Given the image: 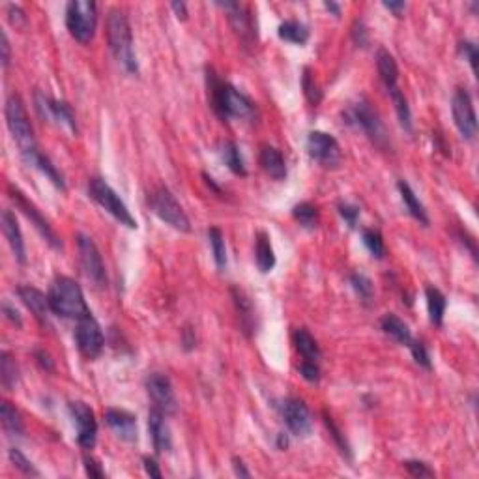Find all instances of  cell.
Returning a JSON list of instances; mask_svg holds the SVG:
<instances>
[{
    "label": "cell",
    "instance_id": "cell-30",
    "mask_svg": "<svg viewBox=\"0 0 479 479\" xmlns=\"http://www.w3.org/2000/svg\"><path fill=\"white\" fill-rule=\"evenodd\" d=\"M425 298H427V311H429L431 322L435 326H442L444 315H446V307H448V300L436 287H427L425 289Z\"/></svg>",
    "mask_w": 479,
    "mask_h": 479
},
{
    "label": "cell",
    "instance_id": "cell-7",
    "mask_svg": "<svg viewBox=\"0 0 479 479\" xmlns=\"http://www.w3.org/2000/svg\"><path fill=\"white\" fill-rule=\"evenodd\" d=\"M89 195L96 204H100L107 214L113 215L120 225H124L127 228H137V221H135L129 208L126 206V202L120 199L118 193L103 178H90Z\"/></svg>",
    "mask_w": 479,
    "mask_h": 479
},
{
    "label": "cell",
    "instance_id": "cell-34",
    "mask_svg": "<svg viewBox=\"0 0 479 479\" xmlns=\"http://www.w3.org/2000/svg\"><path fill=\"white\" fill-rule=\"evenodd\" d=\"M0 380H2V386L4 390L12 391L17 382H19V369H17V363L15 359L12 358V354L4 352L0 354Z\"/></svg>",
    "mask_w": 479,
    "mask_h": 479
},
{
    "label": "cell",
    "instance_id": "cell-55",
    "mask_svg": "<svg viewBox=\"0 0 479 479\" xmlns=\"http://www.w3.org/2000/svg\"><path fill=\"white\" fill-rule=\"evenodd\" d=\"M34 356H36V361H38L42 369H45V371H53V369H55L53 359H51V356L45 352V350H36V352H34Z\"/></svg>",
    "mask_w": 479,
    "mask_h": 479
},
{
    "label": "cell",
    "instance_id": "cell-3",
    "mask_svg": "<svg viewBox=\"0 0 479 479\" xmlns=\"http://www.w3.org/2000/svg\"><path fill=\"white\" fill-rule=\"evenodd\" d=\"M4 114H6V126L10 129V133H12V139L15 141V145L19 146L23 159L30 165L34 161V158L39 154V148L38 143H36V137H34V129H32L26 109L19 96H8Z\"/></svg>",
    "mask_w": 479,
    "mask_h": 479
},
{
    "label": "cell",
    "instance_id": "cell-58",
    "mask_svg": "<svg viewBox=\"0 0 479 479\" xmlns=\"http://www.w3.org/2000/svg\"><path fill=\"white\" fill-rule=\"evenodd\" d=\"M170 8H172V12L177 13L178 19H182V21L188 19V6H186V2H172Z\"/></svg>",
    "mask_w": 479,
    "mask_h": 479
},
{
    "label": "cell",
    "instance_id": "cell-8",
    "mask_svg": "<svg viewBox=\"0 0 479 479\" xmlns=\"http://www.w3.org/2000/svg\"><path fill=\"white\" fill-rule=\"evenodd\" d=\"M345 122L361 129L380 148H386V145H388V133H386L384 124L369 101L361 100L354 103L352 107L345 113Z\"/></svg>",
    "mask_w": 479,
    "mask_h": 479
},
{
    "label": "cell",
    "instance_id": "cell-31",
    "mask_svg": "<svg viewBox=\"0 0 479 479\" xmlns=\"http://www.w3.org/2000/svg\"><path fill=\"white\" fill-rule=\"evenodd\" d=\"M0 417H2V427H4V431L10 433L12 436H21L25 433V425H23L21 414L17 412L15 406H12V403L2 401V404H0Z\"/></svg>",
    "mask_w": 479,
    "mask_h": 479
},
{
    "label": "cell",
    "instance_id": "cell-36",
    "mask_svg": "<svg viewBox=\"0 0 479 479\" xmlns=\"http://www.w3.org/2000/svg\"><path fill=\"white\" fill-rule=\"evenodd\" d=\"M208 240L210 246H212V253H214L215 266L219 270H225L227 268V246H225L223 233L217 227H212L208 231Z\"/></svg>",
    "mask_w": 479,
    "mask_h": 479
},
{
    "label": "cell",
    "instance_id": "cell-50",
    "mask_svg": "<svg viewBox=\"0 0 479 479\" xmlns=\"http://www.w3.org/2000/svg\"><path fill=\"white\" fill-rule=\"evenodd\" d=\"M84 470H87V476H90V478H94V479L105 478L103 468H101V464L94 459V457H84Z\"/></svg>",
    "mask_w": 479,
    "mask_h": 479
},
{
    "label": "cell",
    "instance_id": "cell-18",
    "mask_svg": "<svg viewBox=\"0 0 479 479\" xmlns=\"http://www.w3.org/2000/svg\"><path fill=\"white\" fill-rule=\"evenodd\" d=\"M217 6H221L228 13L231 26L247 47L257 44V25H255L249 8L240 4V2H217Z\"/></svg>",
    "mask_w": 479,
    "mask_h": 479
},
{
    "label": "cell",
    "instance_id": "cell-21",
    "mask_svg": "<svg viewBox=\"0 0 479 479\" xmlns=\"http://www.w3.org/2000/svg\"><path fill=\"white\" fill-rule=\"evenodd\" d=\"M165 417L167 416L158 408H152L148 414V431H150L156 453H165L172 448V436H170V429Z\"/></svg>",
    "mask_w": 479,
    "mask_h": 479
},
{
    "label": "cell",
    "instance_id": "cell-46",
    "mask_svg": "<svg viewBox=\"0 0 479 479\" xmlns=\"http://www.w3.org/2000/svg\"><path fill=\"white\" fill-rule=\"evenodd\" d=\"M337 208H339L341 217L345 219V223H347L348 227L354 228V227H356V225H358V219H359V208H358V206H354V204H348V202H341Z\"/></svg>",
    "mask_w": 479,
    "mask_h": 479
},
{
    "label": "cell",
    "instance_id": "cell-4",
    "mask_svg": "<svg viewBox=\"0 0 479 479\" xmlns=\"http://www.w3.org/2000/svg\"><path fill=\"white\" fill-rule=\"evenodd\" d=\"M49 307L51 313L62 318H82L90 315L89 305L84 300L81 287L71 278H57L49 287Z\"/></svg>",
    "mask_w": 479,
    "mask_h": 479
},
{
    "label": "cell",
    "instance_id": "cell-27",
    "mask_svg": "<svg viewBox=\"0 0 479 479\" xmlns=\"http://www.w3.org/2000/svg\"><path fill=\"white\" fill-rule=\"evenodd\" d=\"M380 328L384 332L386 335H390L391 339H395L401 345H406L408 347L410 341H412V334H410L408 324L404 320H401L397 315L393 313H388V315L382 316L380 320Z\"/></svg>",
    "mask_w": 479,
    "mask_h": 479
},
{
    "label": "cell",
    "instance_id": "cell-1",
    "mask_svg": "<svg viewBox=\"0 0 479 479\" xmlns=\"http://www.w3.org/2000/svg\"><path fill=\"white\" fill-rule=\"evenodd\" d=\"M208 92L212 107L221 118H251L255 114V103L244 92L233 84L221 81L214 71L208 70Z\"/></svg>",
    "mask_w": 479,
    "mask_h": 479
},
{
    "label": "cell",
    "instance_id": "cell-59",
    "mask_svg": "<svg viewBox=\"0 0 479 479\" xmlns=\"http://www.w3.org/2000/svg\"><path fill=\"white\" fill-rule=\"evenodd\" d=\"M384 8L395 13L397 17H401V13L406 10V4H404V2H384Z\"/></svg>",
    "mask_w": 479,
    "mask_h": 479
},
{
    "label": "cell",
    "instance_id": "cell-42",
    "mask_svg": "<svg viewBox=\"0 0 479 479\" xmlns=\"http://www.w3.org/2000/svg\"><path fill=\"white\" fill-rule=\"evenodd\" d=\"M8 455H10V460H12L13 467L17 468V470H19L21 473H25V476H30V478H39V476H42L38 468L34 467L30 460L26 459L25 455L21 453V451L17 448L10 449V453H8Z\"/></svg>",
    "mask_w": 479,
    "mask_h": 479
},
{
    "label": "cell",
    "instance_id": "cell-54",
    "mask_svg": "<svg viewBox=\"0 0 479 479\" xmlns=\"http://www.w3.org/2000/svg\"><path fill=\"white\" fill-rule=\"evenodd\" d=\"M143 462H145V470H146V473L150 476V478H156V479L163 478V473H161V470H159V464L156 462V459H152V457H145V459H143Z\"/></svg>",
    "mask_w": 479,
    "mask_h": 479
},
{
    "label": "cell",
    "instance_id": "cell-2",
    "mask_svg": "<svg viewBox=\"0 0 479 479\" xmlns=\"http://www.w3.org/2000/svg\"><path fill=\"white\" fill-rule=\"evenodd\" d=\"M109 49L127 73H139V62L133 49V34L127 15L122 10H111L107 17Z\"/></svg>",
    "mask_w": 479,
    "mask_h": 479
},
{
    "label": "cell",
    "instance_id": "cell-25",
    "mask_svg": "<svg viewBox=\"0 0 479 479\" xmlns=\"http://www.w3.org/2000/svg\"><path fill=\"white\" fill-rule=\"evenodd\" d=\"M377 68H379V75L382 79V82H384L386 89H388V92L397 89L399 68L390 51L379 49V53H377Z\"/></svg>",
    "mask_w": 479,
    "mask_h": 479
},
{
    "label": "cell",
    "instance_id": "cell-52",
    "mask_svg": "<svg viewBox=\"0 0 479 479\" xmlns=\"http://www.w3.org/2000/svg\"><path fill=\"white\" fill-rule=\"evenodd\" d=\"M0 53H2V57H0V60H2V68L8 70L10 60H12V51H10V42H8V36L4 30L0 32Z\"/></svg>",
    "mask_w": 479,
    "mask_h": 479
},
{
    "label": "cell",
    "instance_id": "cell-47",
    "mask_svg": "<svg viewBox=\"0 0 479 479\" xmlns=\"http://www.w3.org/2000/svg\"><path fill=\"white\" fill-rule=\"evenodd\" d=\"M300 374H302L307 382H311V384H316V382L320 380V367H318V363H315V361H302V365H300Z\"/></svg>",
    "mask_w": 479,
    "mask_h": 479
},
{
    "label": "cell",
    "instance_id": "cell-56",
    "mask_svg": "<svg viewBox=\"0 0 479 479\" xmlns=\"http://www.w3.org/2000/svg\"><path fill=\"white\" fill-rule=\"evenodd\" d=\"M182 343H183V348L186 350H191V348H195V343H197V337H195V332L188 326V328L182 329Z\"/></svg>",
    "mask_w": 479,
    "mask_h": 479
},
{
    "label": "cell",
    "instance_id": "cell-6",
    "mask_svg": "<svg viewBox=\"0 0 479 479\" xmlns=\"http://www.w3.org/2000/svg\"><path fill=\"white\" fill-rule=\"evenodd\" d=\"M148 206L169 227L177 228L180 233H190L191 231L190 217L186 215L180 202L177 201V197L170 193L169 188H165L161 183L156 186L148 193Z\"/></svg>",
    "mask_w": 479,
    "mask_h": 479
},
{
    "label": "cell",
    "instance_id": "cell-45",
    "mask_svg": "<svg viewBox=\"0 0 479 479\" xmlns=\"http://www.w3.org/2000/svg\"><path fill=\"white\" fill-rule=\"evenodd\" d=\"M403 464L408 470L410 476H414V478H433L435 476L429 464H425L423 460H404Z\"/></svg>",
    "mask_w": 479,
    "mask_h": 479
},
{
    "label": "cell",
    "instance_id": "cell-33",
    "mask_svg": "<svg viewBox=\"0 0 479 479\" xmlns=\"http://www.w3.org/2000/svg\"><path fill=\"white\" fill-rule=\"evenodd\" d=\"M223 161L227 165L231 172H234L236 177H246L247 169L246 163H244V158H242V152H240V146L234 143V141H227L223 145Z\"/></svg>",
    "mask_w": 479,
    "mask_h": 479
},
{
    "label": "cell",
    "instance_id": "cell-23",
    "mask_svg": "<svg viewBox=\"0 0 479 479\" xmlns=\"http://www.w3.org/2000/svg\"><path fill=\"white\" fill-rule=\"evenodd\" d=\"M259 163L266 174L270 178H273V180L281 182V180L287 178V163H284L283 154H281L275 146L264 145L260 148Z\"/></svg>",
    "mask_w": 479,
    "mask_h": 479
},
{
    "label": "cell",
    "instance_id": "cell-22",
    "mask_svg": "<svg viewBox=\"0 0 479 479\" xmlns=\"http://www.w3.org/2000/svg\"><path fill=\"white\" fill-rule=\"evenodd\" d=\"M17 294H19V298L23 300V303H25L26 307L32 311V315L36 316V320L42 322V324L45 326L47 320H49V313H51L49 298L45 296L42 290L34 289V287H30V284L19 287V289H17Z\"/></svg>",
    "mask_w": 479,
    "mask_h": 479
},
{
    "label": "cell",
    "instance_id": "cell-20",
    "mask_svg": "<svg viewBox=\"0 0 479 479\" xmlns=\"http://www.w3.org/2000/svg\"><path fill=\"white\" fill-rule=\"evenodd\" d=\"M105 422L111 429L126 442H137V417L132 412L120 408H109L105 412Z\"/></svg>",
    "mask_w": 479,
    "mask_h": 479
},
{
    "label": "cell",
    "instance_id": "cell-26",
    "mask_svg": "<svg viewBox=\"0 0 479 479\" xmlns=\"http://www.w3.org/2000/svg\"><path fill=\"white\" fill-rule=\"evenodd\" d=\"M294 345H296V350L300 352L303 361H315V363L320 361V347H318L315 337H313L305 328H298L296 332H294Z\"/></svg>",
    "mask_w": 479,
    "mask_h": 479
},
{
    "label": "cell",
    "instance_id": "cell-29",
    "mask_svg": "<svg viewBox=\"0 0 479 479\" xmlns=\"http://www.w3.org/2000/svg\"><path fill=\"white\" fill-rule=\"evenodd\" d=\"M279 38L294 45H305L309 42V26L303 25L300 21H284L279 25Z\"/></svg>",
    "mask_w": 479,
    "mask_h": 479
},
{
    "label": "cell",
    "instance_id": "cell-48",
    "mask_svg": "<svg viewBox=\"0 0 479 479\" xmlns=\"http://www.w3.org/2000/svg\"><path fill=\"white\" fill-rule=\"evenodd\" d=\"M459 53L470 62L472 71L476 73L478 71V47H476V44H472V42H460Z\"/></svg>",
    "mask_w": 479,
    "mask_h": 479
},
{
    "label": "cell",
    "instance_id": "cell-17",
    "mask_svg": "<svg viewBox=\"0 0 479 479\" xmlns=\"http://www.w3.org/2000/svg\"><path fill=\"white\" fill-rule=\"evenodd\" d=\"M70 414L77 427V442L82 449H92L98 440V422L94 410L82 401H71Z\"/></svg>",
    "mask_w": 479,
    "mask_h": 479
},
{
    "label": "cell",
    "instance_id": "cell-38",
    "mask_svg": "<svg viewBox=\"0 0 479 479\" xmlns=\"http://www.w3.org/2000/svg\"><path fill=\"white\" fill-rule=\"evenodd\" d=\"M292 217L305 228H316L318 225V210L311 202H300L292 208Z\"/></svg>",
    "mask_w": 479,
    "mask_h": 479
},
{
    "label": "cell",
    "instance_id": "cell-43",
    "mask_svg": "<svg viewBox=\"0 0 479 479\" xmlns=\"http://www.w3.org/2000/svg\"><path fill=\"white\" fill-rule=\"evenodd\" d=\"M302 87H303V94H305L307 101L313 103V105H318V103L322 101V90L318 89V84L315 82V77H313L309 68H305V70H303Z\"/></svg>",
    "mask_w": 479,
    "mask_h": 479
},
{
    "label": "cell",
    "instance_id": "cell-41",
    "mask_svg": "<svg viewBox=\"0 0 479 479\" xmlns=\"http://www.w3.org/2000/svg\"><path fill=\"white\" fill-rule=\"evenodd\" d=\"M324 423H326V427H328L329 435H332V438H334L335 446L339 448L341 453L345 455V457H347L348 460L352 459V451H350V446H348L347 438H345V435L341 433V429H339V427H337V423L334 422V417L328 416L326 412H324Z\"/></svg>",
    "mask_w": 479,
    "mask_h": 479
},
{
    "label": "cell",
    "instance_id": "cell-53",
    "mask_svg": "<svg viewBox=\"0 0 479 479\" xmlns=\"http://www.w3.org/2000/svg\"><path fill=\"white\" fill-rule=\"evenodd\" d=\"M2 311H4V316H6L8 320L12 322V324H15L17 328H21V326H23V320H21L19 311L13 309L10 303H6V302L2 303Z\"/></svg>",
    "mask_w": 479,
    "mask_h": 479
},
{
    "label": "cell",
    "instance_id": "cell-39",
    "mask_svg": "<svg viewBox=\"0 0 479 479\" xmlns=\"http://www.w3.org/2000/svg\"><path fill=\"white\" fill-rule=\"evenodd\" d=\"M350 284H352L354 292L358 294L361 302L367 303V305L372 302V298H374V287H372V281L367 278L365 273H359V271L350 273Z\"/></svg>",
    "mask_w": 479,
    "mask_h": 479
},
{
    "label": "cell",
    "instance_id": "cell-11",
    "mask_svg": "<svg viewBox=\"0 0 479 479\" xmlns=\"http://www.w3.org/2000/svg\"><path fill=\"white\" fill-rule=\"evenodd\" d=\"M307 152L311 159L316 163L326 167V169H335L339 167L343 159V152L334 135L326 132H311L307 137Z\"/></svg>",
    "mask_w": 479,
    "mask_h": 479
},
{
    "label": "cell",
    "instance_id": "cell-61",
    "mask_svg": "<svg viewBox=\"0 0 479 479\" xmlns=\"http://www.w3.org/2000/svg\"><path fill=\"white\" fill-rule=\"evenodd\" d=\"M278 448L279 449H287V448H289V438H287V435H284V433H279V436H278Z\"/></svg>",
    "mask_w": 479,
    "mask_h": 479
},
{
    "label": "cell",
    "instance_id": "cell-40",
    "mask_svg": "<svg viewBox=\"0 0 479 479\" xmlns=\"http://www.w3.org/2000/svg\"><path fill=\"white\" fill-rule=\"evenodd\" d=\"M361 238H363V246L367 247V251L371 253L374 259H384L386 246L380 231H377V228H363Z\"/></svg>",
    "mask_w": 479,
    "mask_h": 479
},
{
    "label": "cell",
    "instance_id": "cell-12",
    "mask_svg": "<svg viewBox=\"0 0 479 479\" xmlns=\"http://www.w3.org/2000/svg\"><path fill=\"white\" fill-rule=\"evenodd\" d=\"M75 343L79 352L87 359H96L103 352L105 337H103V332H101L100 324H98V320L92 316V313L77 320Z\"/></svg>",
    "mask_w": 479,
    "mask_h": 479
},
{
    "label": "cell",
    "instance_id": "cell-9",
    "mask_svg": "<svg viewBox=\"0 0 479 479\" xmlns=\"http://www.w3.org/2000/svg\"><path fill=\"white\" fill-rule=\"evenodd\" d=\"M8 193H10V199L15 202V206H17V208H19L21 212L30 219V223L36 227V231L42 234V238H44L45 242L53 247V249L62 251V242H60V238L57 236V233L53 231V227L49 225V221L45 219L44 215H42L38 206H36L30 199H26L25 193H23L19 188H15V186H10V188H8Z\"/></svg>",
    "mask_w": 479,
    "mask_h": 479
},
{
    "label": "cell",
    "instance_id": "cell-57",
    "mask_svg": "<svg viewBox=\"0 0 479 479\" xmlns=\"http://www.w3.org/2000/svg\"><path fill=\"white\" fill-rule=\"evenodd\" d=\"M233 468H234V473H236L238 478H251V472L246 468L244 460L238 459V457H234L233 459Z\"/></svg>",
    "mask_w": 479,
    "mask_h": 479
},
{
    "label": "cell",
    "instance_id": "cell-32",
    "mask_svg": "<svg viewBox=\"0 0 479 479\" xmlns=\"http://www.w3.org/2000/svg\"><path fill=\"white\" fill-rule=\"evenodd\" d=\"M233 298L236 311H238L240 324L244 326V332H253L255 329V315H253V305L249 298L240 289H233Z\"/></svg>",
    "mask_w": 479,
    "mask_h": 479
},
{
    "label": "cell",
    "instance_id": "cell-44",
    "mask_svg": "<svg viewBox=\"0 0 479 479\" xmlns=\"http://www.w3.org/2000/svg\"><path fill=\"white\" fill-rule=\"evenodd\" d=\"M410 352H412V358H414V361H416L417 365L423 367V369H427V371H431L433 369V363H431V356H429V350H427V347L423 345L422 341H410Z\"/></svg>",
    "mask_w": 479,
    "mask_h": 479
},
{
    "label": "cell",
    "instance_id": "cell-19",
    "mask_svg": "<svg viewBox=\"0 0 479 479\" xmlns=\"http://www.w3.org/2000/svg\"><path fill=\"white\" fill-rule=\"evenodd\" d=\"M0 223H2V233L6 236L8 244L12 247V253L15 260L19 264H26V249H25V240H23V233H21L19 223L15 219V214L12 210H4L2 212V217H0Z\"/></svg>",
    "mask_w": 479,
    "mask_h": 479
},
{
    "label": "cell",
    "instance_id": "cell-60",
    "mask_svg": "<svg viewBox=\"0 0 479 479\" xmlns=\"http://www.w3.org/2000/svg\"><path fill=\"white\" fill-rule=\"evenodd\" d=\"M324 8H326L328 12L334 13L335 17H339L341 15V6L339 4H335V2H326V4H324Z\"/></svg>",
    "mask_w": 479,
    "mask_h": 479
},
{
    "label": "cell",
    "instance_id": "cell-10",
    "mask_svg": "<svg viewBox=\"0 0 479 479\" xmlns=\"http://www.w3.org/2000/svg\"><path fill=\"white\" fill-rule=\"evenodd\" d=\"M77 249H79V262H81L82 273L96 284L103 287L107 283L105 275V264L101 259V253L96 246V242L87 234H77Z\"/></svg>",
    "mask_w": 479,
    "mask_h": 479
},
{
    "label": "cell",
    "instance_id": "cell-24",
    "mask_svg": "<svg viewBox=\"0 0 479 479\" xmlns=\"http://www.w3.org/2000/svg\"><path fill=\"white\" fill-rule=\"evenodd\" d=\"M397 190L399 193H401V199H403L406 212H408V214L412 215L417 223H422L423 227H429V223H431L429 214H427V210H425V206H423V202L416 197L414 190H412L404 180H401V182L397 183Z\"/></svg>",
    "mask_w": 479,
    "mask_h": 479
},
{
    "label": "cell",
    "instance_id": "cell-13",
    "mask_svg": "<svg viewBox=\"0 0 479 479\" xmlns=\"http://www.w3.org/2000/svg\"><path fill=\"white\" fill-rule=\"evenodd\" d=\"M451 113H453L455 126L459 129L462 139L472 141L478 132V116L473 109L472 96L464 89H457L453 100H451Z\"/></svg>",
    "mask_w": 479,
    "mask_h": 479
},
{
    "label": "cell",
    "instance_id": "cell-14",
    "mask_svg": "<svg viewBox=\"0 0 479 479\" xmlns=\"http://www.w3.org/2000/svg\"><path fill=\"white\" fill-rule=\"evenodd\" d=\"M34 105H36V111L44 120H47L51 124L68 127L71 133H77L75 116H73V111L66 101L55 100V98H49V96L42 94V92H36L34 94Z\"/></svg>",
    "mask_w": 479,
    "mask_h": 479
},
{
    "label": "cell",
    "instance_id": "cell-35",
    "mask_svg": "<svg viewBox=\"0 0 479 479\" xmlns=\"http://www.w3.org/2000/svg\"><path fill=\"white\" fill-rule=\"evenodd\" d=\"M32 167H36V169L44 174V177H47L51 180V182L55 183L57 186L58 190H62V191H66V180H64V177H62V172L53 165V161H51L47 156H44L42 152H39L38 156L34 158V161H32Z\"/></svg>",
    "mask_w": 479,
    "mask_h": 479
},
{
    "label": "cell",
    "instance_id": "cell-37",
    "mask_svg": "<svg viewBox=\"0 0 479 479\" xmlns=\"http://www.w3.org/2000/svg\"><path fill=\"white\" fill-rule=\"evenodd\" d=\"M390 96H391V101H393V105H395V111H397L401 126H403V129L406 133H412V113H410L408 101H406L403 92L399 90V87L397 89L390 90Z\"/></svg>",
    "mask_w": 479,
    "mask_h": 479
},
{
    "label": "cell",
    "instance_id": "cell-51",
    "mask_svg": "<svg viewBox=\"0 0 479 479\" xmlns=\"http://www.w3.org/2000/svg\"><path fill=\"white\" fill-rule=\"evenodd\" d=\"M8 19H10V23H12L13 26L26 25L25 12H23L19 6H15V4H10V6H8Z\"/></svg>",
    "mask_w": 479,
    "mask_h": 479
},
{
    "label": "cell",
    "instance_id": "cell-5",
    "mask_svg": "<svg viewBox=\"0 0 479 479\" xmlns=\"http://www.w3.org/2000/svg\"><path fill=\"white\" fill-rule=\"evenodd\" d=\"M66 26L79 44H90L98 28V6L92 0H71L66 6Z\"/></svg>",
    "mask_w": 479,
    "mask_h": 479
},
{
    "label": "cell",
    "instance_id": "cell-28",
    "mask_svg": "<svg viewBox=\"0 0 479 479\" xmlns=\"http://www.w3.org/2000/svg\"><path fill=\"white\" fill-rule=\"evenodd\" d=\"M255 260H257V266H259V270L262 273H268L275 266V253H273V247H271L270 236L266 233L257 234V240H255Z\"/></svg>",
    "mask_w": 479,
    "mask_h": 479
},
{
    "label": "cell",
    "instance_id": "cell-16",
    "mask_svg": "<svg viewBox=\"0 0 479 479\" xmlns=\"http://www.w3.org/2000/svg\"><path fill=\"white\" fill-rule=\"evenodd\" d=\"M279 412L283 416L287 429L294 436H307L313 429V416L302 399H284L283 403L279 404Z\"/></svg>",
    "mask_w": 479,
    "mask_h": 479
},
{
    "label": "cell",
    "instance_id": "cell-49",
    "mask_svg": "<svg viewBox=\"0 0 479 479\" xmlns=\"http://www.w3.org/2000/svg\"><path fill=\"white\" fill-rule=\"evenodd\" d=\"M352 39L358 47H367L369 45V32H367L363 21H356L352 26Z\"/></svg>",
    "mask_w": 479,
    "mask_h": 479
},
{
    "label": "cell",
    "instance_id": "cell-15",
    "mask_svg": "<svg viewBox=\"0 0 479 479\" xmlns=\"http://www.w3.org/2000/svg\"><path fill=\"white\" fill-rule=\"evenodd\" d=\"M146 391L150 395L154 408L163 412L165 416H174L178 412V401L172 384L163 372H152L146 379Z\"/></svg>",
    "mask_w": 479,
    "mask_h": 479
}]
</instances>
